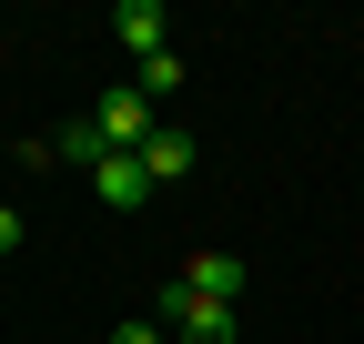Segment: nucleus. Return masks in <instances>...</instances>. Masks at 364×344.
<instances>
[{
  "instance_id": "obj_1",
  "label": "nucleus",
  "mask_w": 364,
  "mask_h": 344,
  "mask_svg": "<svg viewBox=\"0 0 364 344\" xmlns=\"http://www.w3.org/2000/svg\"><path fill=\"white\" fill-rule=\"evenodd\" d=\"M152 324H162L172 344H243V314H233V304H203V294H182V284L152 294Z\"/></svg>"
},
{
  "instance_id": "obj_2",
  "label": "nucleus",
  "mask_w": 364,
  "mask_h": 344,
  "mask_svg": "<svg viewBox=\"0 0 364 344\" xmlns=\"http://www.w3.org/2000/svg\"><path fill=\"white\" fill-rule=\"evenodd\" d=\"M81 122H91V132H102V152H142V142L162 132V122H172V112H152V102H142V81H112V92H102V102H91Z\"/></svg>"
},
{
  "instance_id": "obj_3",
  "label": "nucleus",
  "mask_w": 364,
  "mask_h": 344,
  "mask_svg": "<svg viewBox=\"0 0 364 344\" xmlns=\"http://www.w3.org/2000/svg\"><path fill=\"white\" fill-rule=\"evenodd\" d=\"M81 183H91V203H102V213H142V203H152V172H142V152H102V162L81 172Z\"/></svg>"
},
{
  "instance_id": "obj_4",
  "label": "nucleus",
  "mask_w": 364,
  "mask_h": 344,
  "mask_svg": "<svg viewBox=\"0 0 364 344\" xmlns=\"http://www.w3.org/2000/svg\"><path fill=\"white\" fill-rule=\"evenodd\" d=\"M172 284H182V294H203V304H243V284H253V274H243V253H213V243H203V253H182V274H172Z\"/></svg>"
},
{
  "instance_id": "obj_5",
  "label": "nucleus",
  "mask_w": 364,
  "mask_h": 344,
  "mask_svg": "<svg viewBox=\"0 0 364 344\" xmlns=\"http://www.w3.org/2000/svg\"><path fill=\"white\" fill-rule=\"evenodd\" d=\"M112 41H122L132 61H152V51H172V11H162V0H122V11H112Z\"/></svg>"
},
{
  "instance_id": "obj_6",
  "label": "nucleus",
  "mask_w": 364,
  "mask_h": 344,
  "mask_svg": "<svg viewBox=\"0 0 364 344\" xmlns=\"http://www.w3.org/2000/svg\"><path fill=\"white\" fill-rule=\"evenodd\" d=\"M142 172H152V193H172L182 172H193V132H182V122H162V132L142 142Z\"/></svg>"
},
{
  "instance_id": "obj_7",
  "label": "nucleus",
  "mask_w": 364,
  "mask_h": 344,
  "mask_svg": "<svg viewBox=\"0 0 364 344\" xmlns=\"http://www.w3.org/2000/svg\"><path fill=\"white\" fill-rule=\"evenodd\" d=\"M132 81H142V102L162 112V102H182V81H193V71H182V51H152V61L132 71Z\"/></svg>"
},
{
  "instance_id": "obj_8",
  "label": "nucleus",
  "mask_w": 364,
  "mask_h": 344,
  "mask_svg": "<svg viewBox=\"0 0 364 344\" xmlns=\"http://www.w3.org/2000/svg\"><path fill=\"white\" fill-rule=\"evenodd\" d=\"M51 162H71V172H91V162H102V132H91V122H61V142H51Z\"/></svg>"
},
{
  "instance_id": "obj_9",
  "label": "nucleus",
  "mask_w": 364,
  "mask_h": 344,
  "mask_svg": "<svg viewBox=\"0 0 364 344\" xmlns=\"http://www.w3.org/2000/svg\"><path fill=\"white\" fill-rule=\"evenodd\" d=\"M102 344H172V334H162V324H152V314H122V324H112V334H102Z\"/></svg>"
},
{
  "instance_id": "obj_10",
  "label": "nucleus",
  "mask_w": 364,
  "mask_h": 344,
  "mask_svg": "<svg viewBox=\"0 0 364 344\" xmlns=\"http://www.w3.org/2000/svg\"><path fill=\"white\" fill-rule=\"evenodd\" d=\"M21 243H31V223H21V203H0V264H11Z\"/></svg>"
}]
</instances>
